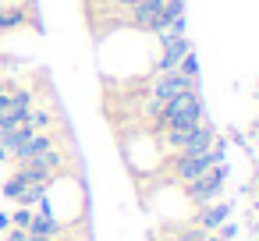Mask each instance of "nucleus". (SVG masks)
Wrapping results in <instances>:
<instances>
[{
  "mask_svg": "<svg viewBox=\"0 0 259 241\" xmlns=\"http://www.w3.org/2000/svg\"><path fill=\"white\" fill-rule=\"evenodd\" d=\"M202 124V96L199 89H188V92H178L174 100H167L163 114H160V131L167 128H195Z\"/></svg>",
  "mask_w": 259,
  "mask_h": 241,
  "instance_id": "nucleus-1",
  "label": "nucleus"
},
{
  "mask_svg": "<svg viewBox=\"0 0 259 241\" xmlns=\"http://www.w3.org/2000/svg\"><path fill=\"white\" fill-rule=\"evenodd\" d=\"M217 163H227V146L224 142H213L209 149H202V153H178L174 156V177L181 181V184H188V181H195V177H202L209 167H217Z\"/></svg>",
  "mask_w": 259,
  "mask_h": 241,
  "instance_id": "nucleus-2",
  "label": "nucleus"
},
{
  "mask_svg": "<svg viewBox=\"0 0 259 241\" xmlns=\"http://www.w3.org/2000/svg\"><path fill=\"white\" fill-rule=\"evenodd\" d=\"M224 181H227V163H217V167H209L202 177L188 181V184H185V195H188V202L199 209V206H206V202L220 199V191H224Z\"/></svg>",
  "mask_w": 259,
  "mask_h": 241,
  "instance_id": "nucleus-3",
  "label": "nucleus"
},
{
  "mask_svg": "<svg viewBox=\"0 0 259 241\" xmlns=\"http://www.w3.org/2000/svg\"><path fill=\"white\" fill-rule=\"evenodd\" d=\"M163 8H167V0H139L132 11V25L142 29V32H163Z\"/></svg>",
  "mask_w": 259,
  "mask_h": 241,
  "instance_id": "nucleus-4",
  "label": "nucleus"
},
{
  "mask_svg": "<svg viewBox=\"0 0 259 241\" xmlns=\"http://www.w3.org/2000/svg\"><path fill=\"white\" fill-rule=\"evenodd\" d=\"M160 43H163V54H160V61H156V75L178 71V64L192 54V46H188L185 36H160Z\"/></svg>",
  "mask_w": 259,
  "mask_h": 241,
  "instance_id": "nucleus-5",
  "label": "nucleus"
},
{
  "mask_svg": "<svg viewBox=\"0 0 259 241\" xmlns=\"http://www.w3.org/2000/svg\"><path fill=\"white\" fill-rule=\"evenodd\" d=\"M227 220H231V202L213 199V202H206V206L195 209V220H192V223H195L202 234H217V227L227 223Z\"/></svg>",
  "mask_w": 259,
  "mask_h": 241,
  "instance_id": "nucleus-6",
  "label": "nucleus"
},
{
  "mask_svg": "<svg viewBox=\"0 0 259 241\" xmlns=\"http://www.w3.org/2000/svg\"><path fill=\"white\" fill-rule=\"evenodd\" d=\"M178 71H181L188 82H199V57H195V54H188V57L178 64Z\"/></svg>",
  "mask_w": 259,
  "mask_h": 241,
  "instance_id": "nucleus-7",
  "label": "nucleus"
},
{
  "mask_svg": "<svg viewBox=\"0 0 259 241\" xmlns=\"http://www.w3.org/2000/svg\"><path fill=\"white\" fill-rule=\"evenodd\" d=\"M29 223H32V209L22 206V209L15 213V227H18V230H29Z\"/></svg>",
  "mask_w": 259,
  "mask_h": 241,
  "instance_id": "nucleus-8",
  "label": "nucleus"
},
{
  "mask_svg": "<svg viewBox=\"0 0 259 241\" xmlns=\"http://www.w3.org/2000/svg\"><path fill=\"white\" fill-rule=\"evenodd\" d=\"M178 237H181V241H199V237H202V230H199V227L192 223V227H188V230H181Z\"/></svg>",
  "mask_w": 259,
  "mask_h": 241,
  "instance_id": "nucleus-9",
  "label": "nucleus"
},
{
  "mask_svg": "<svg viewBox=\"0 0 259 241\" xmlns=\"http://www.w3.org/2000/svg\"><path fill=\"white\" fill-rule=\"evenodd\" d=\"M8 241H29V230H18V227H15V230L8 234Z\"/></svg>",
  "mask_w": 259,
  "mask_h": 241,
  "instance_id": "nucleus-10",
  "label": "nucleus"
},
{
  "mask_svg": "<svg viewBox=\"0 0 259 241\" xmlns=\"http://www.w3.org/2000/svg\"><path fill=\"white\" fill-rule=\"evenodd\" d=\"M117 4H121V8H135V4H139V0H117Z\"/></svg>",
  "mask_w": 259,
  "mask_h": 241,
  "instance_id": "nucleus-11",
  "label": "nucleus"
},
{
  "mask_svg": "<svg viewBox=\"0 0 259 241\" xmlns=\"http://www.w3.org/2000/svg\"><path fill=\"white\" fill-rule=\"evenodd\" d=\"M29 241H57V237H36V234H29Z\"/></svg>",
  "mask_w": 259,
  "mask_h": 241,
  "instance_id": "nucleus-12",
  "label": "nucleus"
}]
</instances>
